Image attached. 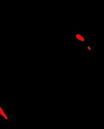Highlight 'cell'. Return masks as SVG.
<instances>
[{"label": "cell", "mask_w": 104, "mask_h": 129, "mask_svg": "<svg viewBox=\"0 0 104 129\" xmlns=\"http://www.w3.org/2000/svg\"><path fill=\"white\" fill-rule=\"evenodd\" d=\"M89 39V35L82 30H76L74 34V42L77 46H83L88 42Z\"/></svg>", "instance_id": "6da1fadb"}, {"label": "cell", "mask_w": 104, "mask_h": 129, "mask_svg": "<svg viewBox=\"0 0 104 129\" xmlns=\"http://www.w3.org/2000/svg\"><path fill=\"white\" fill-rule=\"evenodd\" d=\"M96 52V44L94 41H88L83 46L82 53L85 55H94Z\"/></svg>", "instance_id": "7a4b0ae2"}]
</instances>
